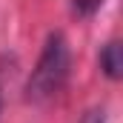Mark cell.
<instances>
[{"label": "cell", "instance_id": "7a4b0ae2", "mask_svg": "<svg viewBox=\"0 0 123 123\" xmlns=\"http://www.w3.org/2000/svg\"><path fill=\"white\" fill-rule=\"evenodd\" d=\"M100 69L112 80H117L123 74V57H120V43L117 40H112V43L103 46V52H100Z\"/></svg>", "mask_w": 123, "mask_h": 123}, {"label": "cell", "instance_id": "277c9868", "mask_svg": "<svg viewBox=\"0 0 123 123\" xmlns=\"http://www.w3.org/2000/svg\"><path fill=\"white\" fill-rule=\"evenodd\" d=\"M0 115H3V92H0Z\"/></svg>", "mask_w": 123, "mask_h": 123}, {"label": "cell", "instance_id": "6da1fadb", "mask_svg": "<svg viewBox=\"0 0 123 123\" xmlns=\"http://www.w3.org/2000/svg\"><path fill=\"white\" fill-rule=\"evenodd\" d=\"M69 69H72L69 43L60 31H52L43 43V52L31 69L29 80H26V100L46 103V100L57 97L60 89L66 86V80H69Z\"/></svg>", "mask_w": 123, "mask_h": 123}, {"label": "cell", "instance_id": "3957f363", "mask_svg": "<svg viewBox=\"0 0 123 123\" xmlns=\"http://www.w3.org/2000/svg\"><path fill=\"white\" fill-rule=\"evenodd\" d=\"M80 123H106V115H103V109H92V112L83 115Z\"/></svg>", "mask_w": 123, "mask_h": 123}]
</instances>
